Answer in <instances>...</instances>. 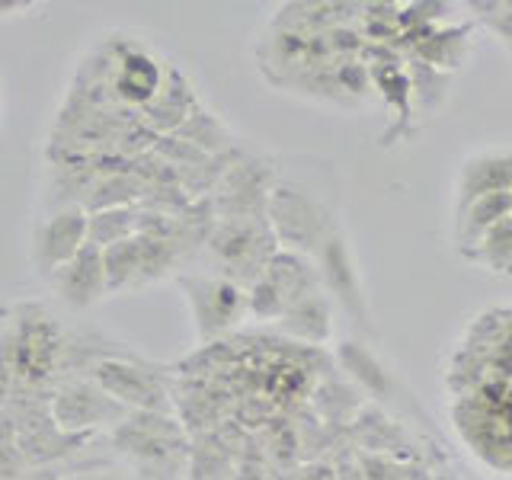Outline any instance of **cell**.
<instances>
[{
  "label": "cell",
  "instance_id": "5b68a950",
  "mask_svg": "<svg viewBox=\"0 0 512 480\" xmlns=\"http://www.w3.org/2000/svg\"><path fill=\"white\" fill-rule=\"evenodd\" d=\"M87 378H93L109 397H116L119 404L132 413H173L176 410L173 372L167 365L144 359L141 352L128 346L90 365Z\"/></svg>",
  "mask_w": 512,
  "mask_h": 480
},
{
  "label": "cell",
  "instance_id": "f546056e",
  "mask_svg": "<svg viewBox=\"0 0 512 480\" xmlns=\"http://www.w3.org/2000/svg\"><path fill=\"white\" fill-rule=\"evenodd\" d=\"M58 480H135L128 471H112L103 464H77V468H71L68 474H61Z\"/></svg>",
  "mask_w": 512,
  "mask_h": 480
},
{
  "label": "cell",
  "instance_id": "f1b7e54d",
  "mask_svg": "<svg viewBox=\"0 0 512 480\" xmlns=\"http://www.w3.org/2000/svg\"><path fill=\"white\" fill-rule=\"evenodd\" d=\"M359 468L365 480H407L410 468L404 458H394V455H375V452H362L359 455Z\"/></svg>",
  "mask_w": 512,
  "mask_h": 480
},
{
  "label": "cell",
  "instance_id": "3957f363",
  "mask_svg": "<svg viewBox=\"0 0 512 480\" xmlns=\"http://www.w3.org/2000/svg\"><path fill=\"white\" fill-rule=\"evenodd\" d=\"M266 218L282 250L311 256V260L333 234L343 231L340 208L330 199V192L311 183L308 176L285 173V170L276 189H272Z\"/></svg>",
  "mask_w": 512,
  "mask_h": 480
},
{
  "label": "cell",
  "instance_id": "484cf974",
  "mask_svg": "<svg viewBox=\"0 0 512 480\" xmlns=\"http://www.w3.org/2000/svg\"><path fill=\"white\" fill-rule=\"evenodd\" d=\"M407 71L413 80V96H416V109H423L426 116H432L448 96V84H452V74L432 68V64L420 58H407Z\"/></svg>",
  "mask_w": 512,
  "mask_h": 480
},
{
  "label": "cell",
  "instance_id": "ffe728a7",
  "mask_svg": "<svg viewBox=\"0 0 512 480\" xmlns=\"http://www.w3.org/2000/svg\"><path fill=\"white\" fill-rule=\"evenodd\" d=\"M512 215V196L509 192H496V196H484L471 205H464L461 212H455V224H452V237L458 253L468 260L471 250L484 240L496 224L506 221Z\"/></svg>",
  "mask_w": 512,
  "mask_h": 480
},
{
  "label": "cell",
  "instance_id": "ac0fdd59",
  "mask_svg": "<svg viewBox=\"0 0 512 480\" xmlns=\"http://www.w3.org/2000/svg\"><path fill=\"white\" fill-rule=\"evenodd\" d=\"M202 106L196 87H192V80L183 74V68H176L170 64L167 71V84L160 90L157 100L141 112V122L151 128L157 138L164 135H176L180 132V125L192 116Z\"/></svg>",
  "mask_w": 512,
  "mask_h": 480
},
{
  "label": "cell",
  "instance_id": "9c48e42d",
  "mask_svg": "<svg viewBox=\"0 0 512 480\" xmlns=\"http://www.w3.org/2000/svg\"><path fill=\"white\" fill-rule=\"evenodd\" d=\"M10 413L16 420V436L26 455L29 468H55V464H71L77 455H90L96 442L106 436H77L64 432L48 407V397H26L10 404Z\"/></svg>",
  "mask_w": 512,
  "mask_h": 480
},
{
  "label": "cell",
  "instance_id": "cb8c5ba5",
  "mask_svg": "<svg viewBox=\"0 0 512 480\" xmlns=\"http://www.w3.org/2000/svg\"><path fill=\"white\" fill-rule=\"evenodd\" d=\"M141 205H128V208H106V212H93L90 215V244L93 247H112L122 244V240L135 237L141 228Z\"/></svg>",
  "mask_w": 512,
  "mask_h": 480
},
{
  "label": "cell",
  "instance_id": "7c38bea8",
  "mask_svg": "<svg viewBox=\"0 0 512 480\" xmlns=\"http://www.w3.org/2000/svg\"><path fill=\"white\" fill-rule=\"evenodd\" d=\"M48 407L58 426L77 436H109L132 413L87 375H64L48 394Z\"/></svg>",
  "mask_w": 512,
  "mask_h": 480
},
{
  "label": "cell",
  "instance_id": "e0dca14e",
  "mask_svg": "<svg viewBox=\"0 0 512 480\" xmlns=\"http://www.w3.org/2000/svg\"><path fill=\"white\" fill-rule=\"evenodd\" d=\"M400 52L420 58L439 71H458L471 55V26L468 23H439L400 39Z\"/></svg>",
  "mask_w": 512,
  "mask_h": 480
},
{
  "label": "cell",
  "instance_id": "30bf717a",
  "mask_svg": "<svg viewBox=\"0 0 512 480\" xmlns=\"http://www.w3.org/2000/svg\"><path fill=\"white\" fill-rule=\"evenodd\" d=\"M282 176V167L276 157H269L263 151L244 148L240 157L234 160V167L224 173V180L218 189L208 196L212 212L218 221L231 218H266L272 189H276Z\"/></svg>",
  "mask_w": 512,
  "mask_h": 480
},
{
  "label": "cell",
  "instance_id": "603a6c76",
  "mask_svg": "<svg viewBox=\"0 0 512 480\" xmlns=\"http://www.w3.org/2000/svg\"><path fill=\"white\" fill-rule=\"evenodd\" d=\"M148 199V183L141 180L132 170H116V173H103L96 186L87 196V212H106V208H128V205H141Z\"/></svg>",
  "mask_w": 512,
  "mask_h": 480
},
{
  "label": "cell",
  "instance_id": "4316f807",
  "mask_svg": "<svg viewBox=\"0 0 512 480\" xmlns=\"http://www.w3.org/2000/svg\"><path fill=\"white\" fill-rule=\"evenodd\" d=\"M32 468L26 464V455L20 448V436H16V420L10 407L0 410V480H20Z\"/></svg>",
  "mask_w": 512,
  "mask_h": 480
},
{
  "label": "cell",
  "instance_id": "7a4b0ae2",
  "mask_svg": "<svg viewBox=\"0 0 512 480\" xmlns=\"http://www.w3.org/2000/svg\"><path fill=\"white\" fill-rule=\"evenodd\" d=\"M135 480H186L192 436L173 413H128L106 436Z\"/></svg>",
  "mask_w": 512,
  "mask_h": 480
},
{
  "label": "cell",
  "instance_id": "4dcf8cb0",
  "mask_svg": "<svg viewBox=\"0 0 512 480\" xmlns=\"http://www.w3.org/2000/svg\"><path fill=\"white\" fill-rule=\"evenodd\" d=\"M36 10H42L36 0H0V20H23Z\"/></svg>",
  "mask_w": 512,
  "mask_h": 480
},
{
  "label": "cell",
  "instance_id": "83f0119b",
  "mask_svg": "<svg viewBox=\"0 0 512 480\" xmlns=\"http://www.w3.org/2000/svg\"><path fill=\"white\" fill-rule=\"evenodd\" d=\"M471 10L493 29V36L500 39L503 48L512 55V0H493V4H471Z\"/></svg>",
  "mask_w": 512,
  "mask_h": 480
},
{
  "label": "cell",
  "instance_id": "ba28073f",
  "mask_svg": "<svg viewBox=\"0 0 512 480\" xmlns=\"http://www.w3.org/2000/svg\"><path fill=\"white\" fill-rule=\"evenodd\" d=\"M176 285L183 288L199 346H212L224 340L244 320H250V292L234 279H224L212 269L205 272L192 269V272H180Z\"/></svg>",
  "mask_w": 512,
  "mask_h": 480
},
{
  "label": "cell",
  "instance_id": "7402d4cb",
  "mask_svg": "<svg viewBox=\"0 0 512 480\" xmlns=\"http://www.w3.org/2000/svg\"><path fill=\"white\" fill-rule=\"evenodd\" d=\"M336 359H340V368L352 381L362 384V391H368L372 397H381V400H384V394H394L391 372L384 368V362L365 343H356V340L340 343Z\"/></svg>",
  "mask_w": 512,
  "mask_h": 480
},
{
  "label": "cell",
  "instance_id": "d4e9b609",
  "mask_svg": "<svg viewBox=\"0 0 512 480\" xmlns=\"http://www.w3.org/2000/svg\"><path fill=\"white\" fill-rule=\"evenodd\" d=\"M468 263L487 269L490 276L512 279V215L496 224V228L480 240V244L471 250Z\"/></svg>",
  "mask_w": 512,
  "mask_h": 480
},
{
  "label": "cell",
  "instance_id": "2e32d148",
  "mask_svg": "<svg viewBox=\"0 0 512 480\" xmlns=\"http://www.w3.org/2000/svg\"><path fill=\"white\" fill-rule=\"evenodd\" d=\"M496 192H512V144L480 148L461 160L455 173V212Z\"/></svg>",
  "mask_w": 512,
  "mask_h": 480
},
{
  "label": "cell",
  "instance_id": "d6986e66",
  "mask_svg": "<svg viewBox=\"0 0 512 480\" xmlns=\"http://www.w3.org/2000/svg\"><path fill=\"white\" fill-rule=\"evenodd\" d=\"M276 327L301 346H327L333 340V298L317 288L295 308H288Z\"/></svg>",
  "mask_w": 512,
  "mask_h": 480
},
{
  "label": "cell",
  "instance_id": "52a82bcc",
  "mask_svg": "<svg viewBox=\"0 0 512 480\" xmlns=\"http://www.w3.org/2000/svg\"><path fill=\"white\" fill-rule=\"evenodd\" d=\"M100 55L106 64V84L112 100L122 109L141 116L160 96V90H164L170 61H164L148 42H141L135 36L106 39L100 45Z\"/></svg>",
  "mask_w": 512,
  "mask_h": 480
},
{
  "label": "cell",
  "instance_id": "44dd1931",
  "mask_svg": "<svg viewBox=\"0 0 512 480\" xmlns=\"http://www.w3.org/2000/svg\"><path fill=\"white\" fill-rule=\"evenodd\" d=\"M176 138H183L186 144L199 148L208 157H218V154H228V151L240 148V138L234 135V128L224 122L218 112L208 109L205 103L180 125Z\"/></svg>",
  "mask_w": 512,
  "mask_h": 480
},
{
  "label": "cell",
  "instance_id": "5bb4252c",
  "mask_svg": "<svg viewBox=\"0 0 512 480\" xmlns=\"http://www.w3.org/2000/svg\"><path fill=\"white\" fill-rule=\"evenodd\" d=\"M320 285L333 298V304H340V311L356 324L359 330H372V317H368V298H365V282L359 272L356 250H352L346 231L333 234L324 247L314 256Z\"/></svg>",
  "mask_w": 512,
  "mask_h": 480
},
{
  "label": "cell",
  "instance_id": "1f68e13d",
  "mask_svg": "<svg viewBox=\"0 0 512 480\" xmlns=\"http://www.w3.org/2000/svg\"><path fill=\"white\" fill-rule=\"evenodd\" d=\"M298 480H336V468H330V464L317 461V464H308V468H301Z\"/></svg>",
  "mask_w": 512,
  "mask_h": 480
},
{
  "label": "cell",
  "instance_id": "277c9868",
  "mask_svg": "<svg viewBox=\"0 0 512 480\" xmlns=\"http://www.w3.org/2000/svg\"><path fill=\"white\" fill-rule=\"evenodd\" d=\"M205 253V237H154L135 234L103 250L109 295L138 292L167 276H180L189 260Z\"/></svg>",
  "mask_w": 512,
  "mask_h": 480
},
{
  "label": "cell",
  "instance_id": "8fae6325",
  "mask_svg": "<svg viewBox=\"0 0 512 480\" xmlns=\"http://www.w3.org/2000/svg\"><path fill=\"white\" fill-rule=\"evenodd\" d=\"M320 272L311 256H301L292 250H279L263 269V276L256 279L250 292V317L260 324H279L288 308H295L301 298L317 292Z\"/></svg>",
  "mask_w": 512,
  "mask_h": 480
},
{
  "label": "cell",
  "instance_id": "836d02e7",
  "mask_svg": "<svg viewBox=\"0 0 512 480\" xmlns=\"http://www.w3.org/2000/svg\"><path fill=\"white\" fill-rule=\"evenodd\" d=\"M509 196H512V192H509Z\"/></svg>",
  "mask_w": 512,
  "mask_h": 480
},
{
  "label": "cell",
  "instance_id": "6da1fadb",
  "mask_svg": "<svg viewBox=\"0 0 512 480\" xmlns=\"http://www.w3.org/2000/svg\"><path fill=\"white\" fill-rule=\"evenodd\" d=\"M71 336L45 304L23 301L0 324V410L26 397H48L64 378Z\"/></svg>",
  "mask_w": 512,
  "mask_h": 480
},
{
  "label": "cell",
  "instance_id": "9a60e30c",
  "mask_svg": "<svg viewBox=\"0 0 512 480\" xmlns=\"http://www.w3.org/2000/svg\"><path fill=\"white\" fill-rule=\"evenodd\" d=\"M52 288V295L64 304L68 311H90L109 295L106 282V266H103V250L87 244L71 263H64L45 279Z\"/></svg>",
  "mask_w": 512,
  "mask_h": 480
},
{
  "label": "cell",
  "instance_id": "4fadbf2b",
  "mask_svg": "<svg viewBox=\"0 0 512 480\" xmlns=\"http://www.w3.org/2000/svg\"><path fill=\"white\" fill-rule=\"evenodd\" d=\"M90 244V212L84 205H68L45 212L29 228V266L45 282L55 269L71 263Z\"/></svg>",
  "mask_w": 512,
  "mask_h": 480
},
{
  "label": "cell",
  "instance_id": "8992f818",
  "mask_svg": "<svg viewBox=\"0 0 512 480\" xmlns=\"http://www.w3.org/2000/svg\"><path fill=\"white\" fill-rule=\"evenodd\" d=\"M279 250L282 247L269 228V218H231L215 221L202 256H208L212 272L250 288Z\"/></svg>",
  "mask_w": 512,
  "mask_h": 480
},
{
  "label": "cell",
  "instance_id": "d6a6232c",
  "mask_svg": "<svg viewBox=\"0 0 512 480\" xmlns=\"http://www.w3.org/2000/svg\"><path fill=\"white\" fill-rule=\"evenodd\" d=\"M0 116H4V103H0Z\"/></svg>",
  "mask_w": 512,
  "mask_h": 480
}]
</instances>
